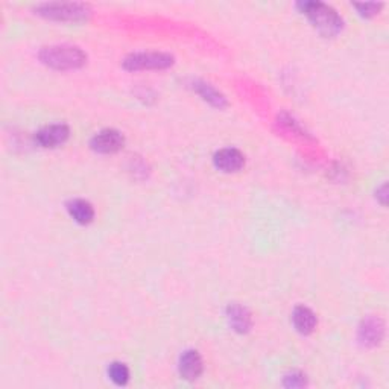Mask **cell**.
Wrapping results in <instances>:
<instances>
[{"label":"cell","mask_w":389,"mask_h":389,"mask_svg":"<svg viewBox=\"0 0 389 389\" xmlns=\"http://www.w3.org/2000/svg\"><path fill=\"white\" fill-rule=\"evenodd\" d=\"M40 60L56 70H75L82 68L87 61V55L78 46L52 44L40 51Z\"/></svg>","instance_id":"6da1fadb"},{"label":"cell","mask_w":389,"mask_h":389,"mask_svg":"<svg viewBox=\"0 0 389 389\" xmlns=\"http://www.w3.org/2000/svg\"><path fill=\"white\" fill-rule=\"evenodd\" d=\"M310 22L326 35L338 34L344 26V20L333 8L322 2H305L298 5Z\"/></svg>","instance_id":"7a4b0ae2"},{"label":"cell","mask_w":389,"mask_h":389,"mask_svg":"<svg viewBox=\"0 0 389 389\" xmlns=\"http://www.w3.org/2000/svg\"><path fill=\"white\" fill-rule=\"evenodd\" d=\"M174 64V56L165 52H134L123 60V68L129 72L161 70Z\"/></svg>","instance_id":"3957f363"},{"label":"cell","mask_w":389,"mask_h":389,"mask_svg":"<svg viewBox=\"0 0 389 389\" xmlns=\"http://www.w3.org/2000/svg\"><path fill=\"white\" fill-rule=\"evenodd\" d=\"M37 14L60 22H81L90 11L84 4H42L35 8Z\"/></svg>","instance_id":"277c9868"},{"label":"cell","mask_w":389,"mask_h":389,"mask_svg":"<svg viewBox=\"0 0 389 389\" xmlns=\"http://www.w3.org/2000/svg\"><path fill=\"white\" fill-rule=\"evenodd\" d=\"M125 145V139L116 129H102L90 141L93 151L101 154H115Z\"/></svg>","instance_id":"5b68a950"},{"label":"cell","mask_w":389,"mask_h":389,"mask_svg":"<svg viewBox=\"0 0 389 389\" xmlns=\"http://www.w3.org/2000/svg\"><path fill=\"white\" fill-rule=\"evenodd\" d=\"M70 136V129L65 123H52L42 128L35 134L37 144L43 148H56L63 145Z\"/></svg>","instance_id":"8992f818"},{"label":"cell","mask_w":389,"mask_h":389,"mask_svg":"<svg viewBox=\"0 0 389 389\" xmlns=\"http://www.w3.org/2000/svg\"><path fill=\"white\" fill-rule=\"evenodd\" d=\"M385 335V324L381 318L368 317L359 327V339L366 347H376L382 343Z\"/></svg>","instance_id":"52a82bcc"},{"label":"cell","mask_w":389,"mask_h":389,"mask_svg":"<svg viewBox=\"0 0 389 389\" xmlns=\"http://www.w3.org/2000/svg\"><path fill=\"white\" fill-rule=\"evenodd\" d=\"M178 368L183 378H186L189 382H193L203 374V357L196 350H187L181 355V357H179Z\"/></svg>","instance_id":"ba28073f"},{"label":"cell","mask_w":389,"mask_h":389,"mask_svg":"<svg viewBox=\"0 0 389 389\" xmlns=\"http://www.w3.org/2000/svg\"><path fill=\"white\" fill-rule=\"evenodd\" d=\"M213 161L217 169L222 170V172L230 174V172H237V170L242 169V166L245 165V157L239 149L224 148L215 154Z\"/></svg>","instance_id":"9c48e42d"},{"label":"cell","mask_w":389,"mask_h":389,"mask_svg":"<svg viewBox=\"0 0 389 389\" xmlns=\"http://www.w3.org/2000/svg\"><path fill=\"white\" fill-rule=\"evenodd\" d=\"M293 326L300 331L301 335H310L317 327V317L309 307L297 306L292 313Z\"/></svg>","instance_id":"30bf717a"},{"label":"cell","mask_w":389,"mask_h":389,"mask_svg":"<svg viewBox=\"0 0 389 389\" xmlns=\"http://www.w3.org/2000/svg\"><path fill=\"white\" fill-rule=\"evenodd\" d=\"M227 317H229L230 326L236 331H239V333H245V331H248L251 329V313L239 305L229 306V309H227Z\"/></svg>","instance_id":"8fae6325"},{"label":"cell","mask_w":389,"mask_h":389,"mask_svg":"<svg viewBox=\"0 0 389 389\" xmlns=\"http://www.w3.org/2000/svg\"><path fill=\"white\" fill-rule=\"evenodd\" d=\"M68 212L78 224H90L94 219L93 205L85 199H72L68 203Z\"/></svg>","instance_id":"7c38bea8"},{"label":"cell","mask_w":389,"mask_h":389,"mask_svg":"<svg viewBox=\"0 0 389 389\" xmlns=\"http://www.w3.org/2000/svg\"><path fill=\"white\" fill-rule=\"evenodd\" d=\"M193 89L196 90V93L201 96L204 101H207L208 103H212L213 107L217 108H224L227 106V99L221 91H217L213 85H210L208 82L204 81H195L193 82Z\"/></svg>","instance_id":"4fadbf2b"},{"label":"cell","mask_w":389,"mask_h":389,"mask_svg":"<svg viewBox=\"0 0 389 389\" xmlns=\"http://www.w3.org/2000/svg\"><path fill=\"white\" fill-rule=\"evenodd\" d=\"M108 376L116 385L123 386V385H127L129 381V369L125 364L113 362L108 368Z\"/></svg>","instance_id":"5bb4252c"},{"label":"cell","mask_w":389,"mask_h":389,"mask_svg":"<svg viewBox=\"0 0 389 389\" xmlns=\"http://www.w3.org/2000/svg\"><path fill=\"white\" fill-rule=\"evenodd\" d=\"M360 14L365 15V17H371V15H376L378 11H381V8L382 5L381 4H362V5H355Z\"/></svg>","instance_id":"9a60e30c"},{"label":"cell","mask_w":389,"mask_h":389,"mask_svg":"<svg viewBox=\"0 0 389 389\" xmlns=\"http://www.w3.org/2000/svg\"><path fill=\"white\" fill-rule=\"evenodd\" d=\"M286 386L292 388H298V386H305L306 385V376H302L301 373H292L286 376Z\"/></svg>","instance_id":"2e32d148"}]
</instances>
